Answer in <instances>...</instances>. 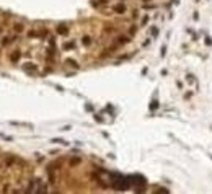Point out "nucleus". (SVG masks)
Segmentation results:
<instances>
[{
	"instance_id": "6",
	"label": "nucleus",
	"mask_w": 212,
	"mask_h": 194,
	"mask_svg": "<svg viewBox=\"0 0 212 194\" xmlns=\"http://www.w3.org/2000/svg\"><path fill=\"white\" fill-rule=\"evenodd\" d=\"M15 39H16V36H13V38H8V36H5L4 39H2V46H8L10 42H13Z\"/></svg>"
},
{
	"instance_id": "12",
	"label": "nucleus",
	"mask_w": 212,
	"mask_h": 194,
	"mask_svg": "<svg viewBox=\"0 0 212 194\" xmlns=\"http://www.w3.org/2000/svg\"><path fill=\"white\" fill-rule=\"evenodd\" d=\"M75 47V42H65V44H64V49L67 51V49H74Z\"/></svg>"
},
{
	"instance_id": "3",
	"label": "nucleus",
	"mask_w": 212,
	"mask_h": 194,
	"mask_svg": "<svg viewBox=\"0 0 212 194\" xmlns=\"http://www.w3.org/2000/svg\"><path fill=\"white\" fill-rule=\"evenodd\" d=\"M20 59H21V51H13V52L10 54V62L16 64Z\"/></svg>"
},
{
	"instance_id": "8",
	"label": "nucleus",
	"mask_w": 212,
	"mask_h": 194,
	"mask_svg": "<svg viewBox=\"0 0 212 194\" xmlns=\"http://www.w3.org/2000/svg\"><path fill=\"white\" fill-rule=\"evenodd\" d=\"M82 44H83V46H90V44H92V38H90V36H83V38H82Z\"/></svg>"
},
{
	"instance_id": "16",
	"label": "nucleus",
	"mask_w": 212,
	"mask_h": 194,
	"mask_svg": "<svg viewBox=\"0 0 212 194\" xmlns=\"http://www.w3.org/2000/svg\"><path fill=\"white\" fill-rule=\"evenodd\" d=\"M160 52H162V56H165L166 54V46H162V51H160Z\"/></svg>"
},
{
	"instance_id": "15",
	"label": "nucleus",
	"mask_w": 212,
	"mask_h": 194,
	"mask_svg": "<svg viewBox=\"0 0 212 194\" xmlns=\"http://www.w3.org/2000/svg\"><path fill=\"white\" fill-rule=\"evenodd\" d=\"M206 44H207V46H212V39L211 38H206Z\"/></svg>"
},
{
	"instance_id": "17",
	"label": "nucleus",
	"mask_w": 212,
	"mask_h": 194,
	"mask_svg": "<svg viewBox=\"0 0 212 194\" xmlns=\"http://www.w3.org/2000/svg\"><path fill=\"white\" fill-rule=\"evenodd\" d=\"M142 2H150V0H142Z\"/></svg>"
},
{
	"instance_id": "1",
	"label": "nucleus",
	"mask_w": 212,
	"mask_h": 194,
	"mask_svg": "<svg viewBox=\"0 0 212 194\" xmlns=\"http://www.w3.org/2000/svg\"><path fill=\"white\" fill-rule=\"evenodd\" d=\"M113 11H114V13H117V15L126 13V5H124L122 2H119V4H116V5L113 7Z\"/></svg>"
},
{
	"instance_id": "14",
	"label": "nucleus",
	"mask_w": 212,
	"mask_h": 194,
	"mask_svg": "<svg viewBox=\"0 0 212 194\" xmlns=\"http://www.w3.org/2000/svg\"><path fill=\"white\" fill-rule=\"evenodd\" d=\"M157 34H158V29L153 28V29H152V36H153V38H157Z\"/></svg>"
},
{
	"instance_id": "4",
	"label": "nucleus",
	"mask_w": 212,
	"mask_h": 194,
	"mask_svg": "<svg viewBox=\"0 0 212 194\" xmlns=\"http://www.w3.org/2000/svg\"><path fill=\"white\" fill-rule=\"evenodd\" d=\"M23 69H25L26 72H36V64H33V62H26L25 65H23Z\"/></svg>"
},
{
	"instance_id": "11",
	"label": "nucleus",
	"mask_w": 212,
	"mask_h": 194,
	"mask_svg": "<svg viewBox=\"0 0 212 194\" xmlns=\"http://www.w3.org/2000/svg\"><path fill=\"white\" fill-rule=\"evenodd\" d=\"M29 38H39V31H36V29H31V31L28 33Z\"/></svg>"
},
{
	"instance_id": "9",
	"label": "nucleus",
	"mask_w": 212,
	"mask_h": 194,
	"mask_svg": "<svg viewBox=\"0 0 212 194\" xmlns=\"http://www.w3.org/2000/svg\"><path fill=\"white\" fill-rule=\"evenodd\" d=\"M80 162H82V160L78 158V157H72V158H70V165H72V166L78 165V163H80Z\"/></svg>"
},
{
	"instance_id": "7",
	"label": "nucleus",
	"mask_w": 212,
	"mask_h": 194,
	"mask_svg": "<svg viewBox=\"0 0 212 194\" xmlns=\"http://www.w3.org/2000/svg\"><path fill=\"white\" fill-rule=\"evenodd\" d=\"M23 29H25L23 23H15V25H13V31L15 33H23Z\"/></svg>"
},
{
	"instance_id": "13",
	"label": "nucleus",
	"mask_w": 212,
	"mask_h": 194,
	"mask_svg": "<svg viewBox=\"0 0 212 194\" xmlns=\"http://www.w3.org/2000/svg\"><path fill=\"white\" fill-rule=\"evenodd\" d=\"M157 108H158V101H157V100H153V101L150 103V110H157Z\"/></svg>"
},
{
	"instance_id": "2",
	"label": "nucleus",
	"mask_w": 212,
	"mask_h": 194,
	"mask_svg": "<svg viewBox=\"0 0 212 194\" xmlns=\"http://www.w3.org/2000/svg\"><path fill=\"white\" fill-rule=\"evenodd\" d=\"M56 31H57V34H62V36H65V34L69 33V28H67V25H65V23H60V25H57Z\"/></svg>"
},
{
	"instance_id": "10",
	"label": "nucleus",
	"mask_w": 212,
	"mask_h": 194,
	"mask_svg": "<svg viewBox=\"0 0 212 194\" xmlns=\"http://www.w3.org/2000/svg\"><path fill=\"white\" fill-rule=\"evenodd\" d=\"M65 62H67V65H72V67H74V69H78V64L75 62V60H72V59H67V60H65Z\"/></svg>"
},
{
	"instance_id": "5",
	"label": "nucleus",
	"mask_w": 212,
	"mask_h": 194,
	"mask_svg": "<svg viewBox=\"0 0 212 194\" xmlns=\"http://www.w3.org/2000/svg\"><path fill=\"white\" fill-rule=\"evenodd\" d=\"M127 42H129V36H119L116 46H122V44H127Z\"/></svg>"
}]
</instances>
